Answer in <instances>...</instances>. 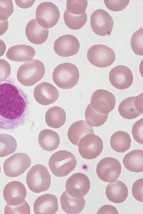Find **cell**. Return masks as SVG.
<instances>
[{"mask_svg":"<svg viewBox=\"0 0 143 214\" xmlns=\"http://www.w3.org/2000/svg\"><path fill=\"white\" fill-rule=\"evenodd\" d=\"M27 95L15 84L0 83V129L12 130L23 125L28 113Z\"/></svg>","mask_w":143,"mask_h":214,"instance_id":"1","label":"cell"},{"mask_svg":"<svg viewBox=\"0 0 143 214\" xmlns=\"http://www.w3.org/2000/svg\"><path fill=\"white\" fill-rule=\"evenodd\" d=\"M76 158L72 153L65 150L59 151L50 157L48 165L51 172L58 177L68 175L75 168Z\"/></svg>","mask_w":143,"mask_h":214,"instance_id":"2","label":"cell"},{"mask_svg":"<svg viewBox=\"0 0 143 214\" xmlns=\"http://www.w3.org/2000/svg\"><path fill=\"white\" fill-rule=\"evenodd\" d=\"M45 67L43 63L36 59L26 62L18 69L17 77L18 81L25 86L34 85L43 77Z\"/></svg>","mask_w":143,"mask_h":214,"instance_id":"3","label":"cell"},{"mask_svg":"<svg viewBox=\"0 0 143 214\" xmlns=\"http://www.w3.org/2000/svg\"><path fill=\"white\" fill-rule=\"evenodd\" d=\"M79 78L77 67L69 62L59 65L53 73L54 82L58 87L63 89H69L74 87L77 84Z\"/></svg>","mask_w":143,"mask_h":214,"instance_id":"4","label":"cell"},{"mask_svg":"<svg viewBox=\"0 0 143 214\" xmlns=\"http://www.w3.org/2000/svg\"><path fill=\"white\" fill-rule=\"evenodd\" d=\"M29 189L37 193L47 191L51 183V177L47 168L44 166L35 165L30 169L26 177Z\"/></svg>","mask_w":143,"mask_h":214,"instance_id":"5","label":"cell"},{"mask_svg":"<svg viewBox=\"0 0 143 214\" xmlns=\"http://www.w3.org/2000/svg\"><path fill=\"white\" fill-rule=\"evenodd\" d=\"M89 62L98 67L105 68L111 65L116 59L114 51L103 44H97L90 47L87 53Z\"/></svg>","mask_w":143,"mask_h":214,"instance_id":"6","label":"cell"},{"mask_svg":"<svg viewBox=\"0 0 143 214\" xmlns=\"http://www.w3.org/2000/svg\"><path fill=\"white\" fill-rule=\"evenodd\" d=\"M31 164V160L26 154L15 153L4 161L3 164L4 172L8 177H16L23 174Z\"/></svg>","mask_w":143,"mask_h":214,"instance_id":"7","label":"cell"},{"mask_svg":"<svg viewBox=\"0 0 143 214\" xmlns=\"http://www.w3.org/2000/svg\"><path fill=\"white\" fill-rule=\"evenodd\" d=\"M78 146L80 155L88 160L97 157L102 152L103 147L101 138L94 133L88 134L83 136Z\"/></svg>","mask_w":143,"mask_h":214,"instance_id":"8","label":"cell"},{"mask_svg":"<svg viewBox=\"0 0 143 214\" xmlns=\"http://www.w3.org/2000/svg\"><path fill=\"white\" fill-rule=\"evenodd\" d=\"M36 20L41 26L46 28H51L57 23L60 14L57 7L50 2L40 4L36 11Z\"/></svg>","mask_w":143,"mask_h":214,"instance_id":"9","label":"cell"},{"mask_svg":"<svg viewBox=\"0 0 143 214\" xmlns=\"http://www.w3.org/2000/svg\"><path fill=\"white\" fill-rule=\"evenodd\" d=\"M120 162L116 159L107 157L102 159L98 164L97 174L102 181L109 182L115 181L119 177L121 171Z\"/></svg>","mask_w":143,"mask_h":214,"instance_id":"10","label":"cell"},{"mask_svg":"<svg viewBox=\"0 0 143 214\" xmlns=\"http://www.w3.org/2000/svg\"><path fill=\"white\" fill-rule=\"evenodd\" d=\"M116 102L115 97L112 93L106 90L99 89L92 94L90 104L96 111L107 114L114 109Z\"/></svg>","mask_w":143,"mask_h":214,"instance_id":"11","label":"cell"},{"mask_svg":"<svg viewBox=\"0 0 143 214\" xmlns=\"http://www.w3.org/2000/svg\"><path fill=\"white\" fill-rule=\"evenodd\" d=\"M66 191L70 196L76 198L83 197L89 192L90 182L88 177L81 173H75L67 180Z\"/></svg>","mask_w":143,"mask_h":214,"instance_id":"12","label":"cell"},{"mask_svg":"<svg viewBox=\"0 0 143 214\" xmlns=\"http://www.w3.org/2000/svg\"><path fill=\"white\" fill-rule=\"evenodd\" d=\"M90 22L93 32L101 36L109 34L114 25L113 20L110 14L101 9L97 10L92 13Z\"/></svg>","mask_w":143,"mask_h":214,"instance_id":"13","label":"cell"},{"mask_svg":"<svg viewBox=\"0 0 143 214\" xmlns=\"http://www.w3.org/2000/svg\"><path fill=\"white\" fill-rule=\"evenodd\" d=\"M80 47L78 39L73 35L68 34L62 36L56 39L54 43V49L59 56L67 57L76 54Z\"/></svg>","mask_w":143,"mask_h":214,"instance_id":"14","label":"cell"},{"mask_svg":"<svg viewBox=\"0 0 143 214\" xmlns=\"http://www.w3.org/2000/svg\"><path fill=\"white\" fill-rule=\"evenodd\" d=\"M3 193L4 199L7 204L16 206L21 204L25 201L27 192L22 183L18 181H13L5 185Z\"/></svg>","mask_w":143,"mask_h":214,"instance_id":"15","label":"cell"},{"mask_svg":"<svg viewBox=\"0 0 143 214\" xmlns=\"http://www.w3.org/2000/svg\"><path fill=\"white\" fill-rule=\"evenodd\" d=\"M109 78L111 85L115 88L124 90L130 87L133 81L131 71L123 65L117 66L110 71Z\"/></svg>","mask_w":143,"mask_h":214,"instance_id":"16","label":"cell"},{"mask_svg":"<svg viewBox=\"0 0 143 214\" xmlns=\"http://www.w3.org/2000/svg\"><path fill=\"white\" fill-rule=\"evenodd\" d=\"M142 93L137 96L128 97L120 103L118 108L120 115L127 119H134L143 114Z\"/></svg>","mask_w":143,"mask_h":214,"instance_id":"17","label":"cell"},{"mask_svg":"<svg viewBox=\"0 0 143 214\" xmlns=\"http://www.w3.org/2000/svg\"><path fill=\"white\" fill-rule=\"evenodd\" d=\"M34 96L38 103L42 105L47 106L54 103L58 99L59 92L52 84L43 82L35 87Z\"/></svg>","mask_w":143,"mask_h":214,"instance_id":"18","label":"cell"},{"mask_svg":"<svg viewBox=\"0 0 143 214\" xmlns=\"http://www.w3.org/2000/svg\"><path fill=\"white\" fill-rule=\"evenodd\" d=\"M33 208L34 213L36 214H55L58 209L57 198L50 193L42 195L36 199Z\"/></svg>","mask_w":143,"mask_h":214,"instance_id":"19","label":"cell"},{"mask_svg":"<svg viewBox=\"0 0 143 214\" xmlns=\"http://www.w3.org/2000/svg\"><path fill=\"white\" fill-rule=\"evenodd\" d=\"M25 33L27 39L32 43L40 45L44 43L48 35V29L40 25L36 20L30 21L25 28Z\"/></svg>","mask_w":143,"mask_h":214,"instance_id":"20","label":"cell"},{"mask_svg":"<svg viewBox=\"0 0 143 214\" xmlns=\"http://www.w3.org/2000/svg\"><path fill=\"white\" fill-rule=\"evenodd\" d=\"M35 54L34 49L26 45H18L10 48L6 56L10 60L15 62H26L32 59Z\"/></svg>","mask_w":143,"mask_h":214,"instance_id":"21","label":"cell"},{"mask_svg":"<svg viewBox=\"0 0 143 214\" xmlns=\"http://www.w3.org/2000/svg\"><path fill=\"white\" fill-rule=\"evenodd\" d=\"M109 183L106 190L107 199L115 203H120L124 202L128 195V188L122 181L117 180Z\"/></svg>","mask_w":143,"mask_h":214,"instance_id":"22","label":"cell"},{"mask_svg":"<svg viewBox=\"0 0 143 214\" xmlns=\"http://www.w3.org/2000/svg\"><path fill=\"white\" fill-rule=\"evenodd\" d=\"M89 133H94L93 127L89 125L85 121L80 120L73 123L67 131V137L73 144L77 146L81 139Z\"/></svg>","mask_w":143,"mask_h":214,"instance_id":"23","label":"cell"},{"mask_svg":"<svg viewBox=\"0 0 143 214\" xmlns=\"http://www.w3.org/2000/svg\"><path fill=\"white\" fill-rule=\"evenodd\" d=\"M61 208L66 213L77 214L80 213L84 207L85 201L83 197L76 198L70 196L66 191L60 197Z\"/></svg>","mask_w":143,"mask_h":214,"instance_id":"24","label":"cell"},{"mask_svg":"<svg viewBox=\"0 0 143 214\" xmlns=\"http://www.w3.org/2000/svg\"><path fill=\"white\" fill-rule=\"evenodd\" d=\"M38 142L43 150L51 151L58 147L60 139L58 133L55 131L49 129H45L40 133Z\"/></svg>","mask_w":143,"mask_h":214,"instance_id":"25","label":"cell"},{"mask_svg":"<svg viewBox=\"0 0 143 214\" xmlns=\"http://www.w3.org/2000/svg\"><path fill=\"white\" fill-rule=\"evenodd\" d=\"M143 151L132 150L126 154L123 160L125 168L131 172L139 173L143 171Z\"/></svg>","mask_w":143,"mask_h":214,"instance_id":"26","label":"cell"},{"mask_svg":"<svg viewBox=\"0 0 143 214\" xmlns=\"http://www.w3.org/2000/svg\"><path fill=\"white\" fill-rule=\"evenodd\" d=\"M45 121L49 127L55 129L61 127L66 120V114L63 108L58 106L50 108L45 114Z\"/></svg>","mask_w":143,"mask_h":214,"instance_id":"27","label":"cell"},{"mask_svg":"<svg viewBox=\"0 0 143 214\" xmlns=\"http://www.w3.org/2000/svg\"><path fill=\"white\" fill-rule=\"evenodd\" d=\"M131 141L129 135L123 131H118L113 133L110 139V144L115 151L123 153L130 147Z\"/></svg>","mask_w":143,"mask_h":214,"instance_id":"28","label":"cell"},{"mask_svg":"<svg viewBox=\"0 0 143 214\" xmlns=\"http://www.w3.org/2000/svg\"><path fill=\"white\" fill-rule=\"evenodd\" d=\"M17 146L16 141L13 136L7 134H0V158L13 153Z\"/></svg>","mask_w":143,"mask_h":214,"instance_id":"29","label":"cell"},{"mask_svg":"<svg viewBox=\"0 0 143 214\" xmlns=\"http://www.w3.org/2000/svg\"><path fill=\"white\" fill-rule=\"evenodd\" d=\"M63 18L66 26L73 30H78L81 28L87 22V18L86 12L80 15H75L70 13L66 9Z\"/></svg>","mask_w":143,"mask_h":214,"instance_id":"30","label":"cell"},{"mask_svg":"<svg viewBox=\"0 0 143 214\" xmlns=\"http://www.w3.org/2000/svg\"><path fill=\"white\" fill-rule=\"evenodd\" d=\"M109 114H102L95 111L90 103L87 106L85 113L87 123L91 126L98 127L103 125L106 121Z\"/></svg>","mask_w":143,"mask_h":214,"instance_id":"31","label":"cell"},{"mask_svg":"<svg viewBox=\"0 0 143 214\" xmlns=\"http://www.w3.org/2000/svg\"><path fill=\"white\" fill-rule=\"evenodd\" d=\"M87 5V0H68L66 2V10L73 14L80 15L85 12Z\"/></svg>","mask_w":143,"mask_h":214,"instance_id":"32","label":"cell"},{"mask_svg":"<svg viewBox=\"0 0 143 214\" xmlns=\"http://www.w3.org/2000/svg\"><path fill=\"white\" fill-rule=\"evenodd\" d=\"M143 29L135 32L132 35L131 41L132 49L136 54L143 56Z\"/></svg>","mask_w":143,"mask_h":214,"instance_id":"33","label":"cell"},{"mask_svg":"<svg viewBox=\"0 0 143 214\" xmlns=\"http://www.w3.org/2000/svg\"><path fill=\"white\" fill-rule=\"evenodd\" d=\"M14 11L12 0H0V20L6 21Z\"/></svg>","mask_w":143,"mask_h":214,"instance_id":"34","label":"cell"},{"mask_svg":"<svg viewBox=\"0 0 143 214\" xmlns=\"http://www.w3.org/2000/svg\"><path fill=\"white\" fill-rule=\"evenodd\" d=\"M4 213L30 214V208L25 200L21 204L16 206H11L7 204L4 208Z\"/></svg>","mask_w":143,"mask_h":214,"instance_id":"35","label":"cell"},{"mask_svg":"<svg viewBox=\"0 0 143 214\" xmlns=\"http://www.w3.org/2000/svg\"><path fill=\"white\" fill-rule=\"evenodd\" d=\"M106 7L113 11H119L124 9L128 5L129 0H104Z\"/></svg>","mask_w":143,"mask_h":214,"instance_id":"36","label":"cell"},{"mask_svg":"<svg viewBox=\"0 0 143 214\" xmlns=\"http://www.w3.org/2000/svg\"><path fill=\"white\" fill-rule=\"evenodd\" d=\"M143 118L136 122L133 125L132 130L134 140L138 143L143 144Z\"/></svg>","mask_w":143,"mask_h":214,"instance_id":"37","label":"cell"},{"mask_svg":"<svg viewBox=\"0 0 143 214\" xmlns=\"http://www.w3.org/2000/svg\"><path fill=\"white\" fill-rule=\"evenodd\" d=\"M143 178L140 179L133 183L132 187L133 196L137 200L143 202Z\"/></svg>","mask_w":143,"mask_h":214,"instance_id":"38","label":"cell"},{"mask_svg":"<svg viewBox=\"0 0 143 214\" xmlns=\"http://www.w3.org/2000/svg\"><path fill=\"white\" fill-rule=\"evenodd\" d=\"M11 73V67L5 60L0 59V82H3L8 78Z\"/></svg>","mask_w":143,"mask_h":214,"instance_id":"39","label":"cell"},{"mask_svg":"<svg viewBox=\"0 0 143 214\" xmlns=\"http://www.w3.org/2000/svg\"><path fill=\"white\" fill-rule=\"evenodd\" d=\"M97 214L112 213L119 214L117 209L114 206L109 205H105L102 206L98 210Z\"/></svg>","mask_w":143,"mask_h":214,"instance_id":"40","label":"cell"},{"mask_svg":"<svg viewBox=\"0 0 143 214\" xmlns=\"http://www.w3.org/2000/svg\"><path fill=\"white\" fill-rule=\"evenodd\" d=\"M35 0H15L16 4L19 7L26 9L31 7L34 4Z\"/></svg>","mask_w":143,"mask_h":214,"instance_id":"41","label":"cell"},{"mask_svg":"<svg viewBox=\"0 0 143 214\" xmlns=\"http://www.w3.org/2000/svg\"><path fill=\"white\" fill-rule=\"evenodd\" d=\"M8 22L6 21L0 20V36L3 34L7 31L8 27Z\"/></svg>","mask_w":143,"mask_h":214,"instance_id":"42","label":"cell"},{"mask_svg":"<svg viewBox=\"0 0 143 214\" xmlns=\"http://www.w3.org/2000/svg\"><path fill=\"white\" fill-rule=\"evenodd\" d=\"M6 48L5 43L2 40L0 39V57L4 54Z\"/></svg>","mask_w":143,"mask_h":214,"instance_id":"43","label":"cell"},{"mask_svg":"<svg viewBox=\"0 0 143 214\" xmlns=\"http://www.w3.org/2000/svg\"><path fill=\"white\" fill-rule=\"evenodd\" d=\"M1 168L0 165V173L1 172Z\"/></svg>","mask_w":143,"mask_h":214,"instance_id":"44","label":"cell"}]
</instances>
